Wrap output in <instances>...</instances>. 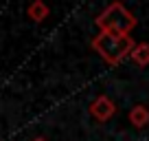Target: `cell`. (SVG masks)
<instances>
[{"label":"cell","mask_w":149,"mask_h":141,"mask_svg":"<svg viewBox=\"0 0 149 141\" xmlns=\"http://www.w3.org/2000/svg\"><path fill=\"white\" fill-rule=\"evenodd\" d=\"M90 115H92L97 121H107L116 115V104L112 102L107 95H99L97 99H92L90 104Z\"/></svg>","instance_id":"3"},{"label":"cell","mask_w":149,"mask_h":141,"mask_svg":"<svg viewBox=\"0 0 149 141\" xmlns=\"http://www.w3.org/2000/svg\"><path fill=\"white\" fill-rule=\"evenodd\" d=\"M94 22L101 29V33L130 35V31L138 24V20H136V16L132 13L127 7H123L121 2H112V5H107L105 9L97 16Z\"/></svg>","instance_id":"2"},{"label":"cell","mask_w":149,"mask_h":141,"mask_svg":"<svg viewBox=\"0 0 149 141\" xmlns=\"http://www.w3.org/2000/svg\"><path fill=\"white\" fill-rule=\"evenodd\" d=\"M33 141H46V139H44V137H35Z\"/></svg>","instance_id":"7"},{"label":"cell","mask_w":149,"mask_h":141,"mask_svg":"<svg viewBox=\"0 0 149 141\" xmlns=\"http://www.w3.org/2000/svg\"><path fill=\"white\" fill-rule=\"evenodd\" d=\"M130 123L134 128H145L149 123V108L145 104H136L130 110Z\"/></svg>","instance_id":"4"},{"label":"cell","mask_w":149,"mask_h":141,"mask_svg":"<svg viewBox=\"0 0 149 141\" xmlns=\"http://www.w3.org/2000/svg\"><path fill=\"white\" fill-rule=\"evenodd\" d=\"M132 62L138 66H147L149 64V44L147 42H140L134 47V51H132Z\"/></svg>","instance_id":"6"},{"label":"cell","mask_w":149,"mask_h":141,"mask_svg":"<svg viewBox=\"0 0 149 141\" xmlns=\"http://www.w3.org/2000/svg\"><path fill=\"white\" fill-rule=\"evenodd\" d=\"M134 40L132 35H114V33H99L92 40V49L107 62L110 66H118L125 57L134 51Z\"/></svg>","instance_id":"1"},{"label":"cell","mask_w":149,"mask_h":141,"mask_svg":"<svg viewBox=\"0 0 149 141\" xmlns=\"http://www.w3.org/2000/svg\"><path fill=\"white\" fill-rule=\"evenodd\" d=\"M48 5L44 2V0H35V2H31L29 5V18L33 20V22H44V20L48 18Z\"/></svg>","instance_id":"5"}]
</instances>
